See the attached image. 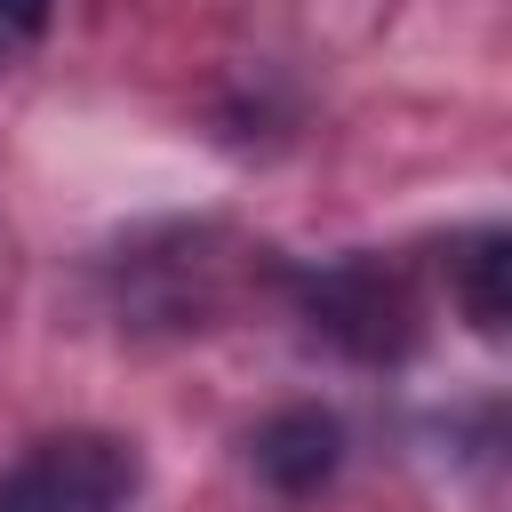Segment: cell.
Here are the masks:
<instances>
[{
	"instance_id": "cell-5",
	"label": "cell",
	"mask_w": 512,
	"mask_h": 512,
	"mask_svg": "<svg viewBox=\"0 0 512 512\" xmlns=\"http://www.w3.org/2000/svg\"><path fill=\"white\" fill-rule=\"evenodd\" d=\"M56 0H0V32H40Z\"/></svg>"
},
{
	"instance_id": "cell-4",
	"label": "cell",
	"mask_w": 512,
	"mask_h": 512,
	"mask_svg": "<svg viewBox=\"0 0 512 512\" xmlns=\"http://www.w3.org/2000/svg\"><path fill=\"white\" fill-rule=\"evenodd\" d=\"M448 288H456V304L480 336H504V320H512V240L504 232L456 240L448 248Z\"/></svg>"
},
{
	"instance_id": "cell-2",
	"label": "cell",
	"mask_w": 512,
	"mask_h": 512,
	"mask_svg": "<svg viewBox=\"0 0 512 512\" xmlns=\"http://www.w3.org/2000/svg\"><path fill=\"white\" fill-rule=\"evenodd\" d=\"M304 312L352 360H400L416 344V296L384 256H344V264L312 272L304 280Z\"/></svg>"
},
{
	"instance_id": "cell-3",
	"label": "cell",
	"mask_w": 512,
	"mask_h": 512,
	"mask_svg": "<svg viewBox=\"0 0 512 512\" xmlns=\"http://www.w3.org/2000/svg\"><path fill=\"white\" fill-rule=\"evenodd\" d=\"M248 456H256L264 488H280V496H312V488H328L336 464H344V424H336L328 408L296 400V408H280V416L256 424Z\"/></svg>"
},
{
	"instance_id": "cell-1",
	"label": "cell",
	"mask_w": 512,
	"mask_h": 512,
	"mask_svg": "<svg viewBox=\"0 0 512 512\" xmlns=\"http://www.w3.org/2000/svg\"><path fill=\"white\" fill-rule=\"evenodd\" d=\"M136 448L112 432H64L0 472V512H128L136 504Z\"/></svg>"
}]
</instances>
